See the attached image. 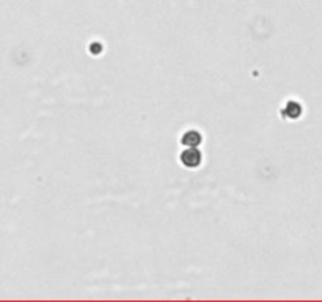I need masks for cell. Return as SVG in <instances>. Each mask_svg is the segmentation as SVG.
Here are the masks:
<instances>
[{"label": "cell", "instance_id": "6da1fadb", "mask_svg": "<svg viewBox=\"0 0 322 302\" xmlns=\"http://www.w3.org/2000/svg\"><path fill=\"white\" fill-rule=\"evenodd\" d=\"M181 159H183V162L186 164V165H189V167H195V165H198L200 164V153L198 151H195V150H189V151H186V153L181 156Z\"/></svg>", "mask_w": 322, "mask_h": 302}, {"label": "cell", "instance_id": "7a4b0ae2", "mask_svg": "<svg viewBox=\"0 0 322 302\" xmlns=\"http://www.w3.org/2000/svg\"><path fill=\"white\" fill-rule=\"evenodd\" d=\"M183 144H186V145H198L200 144V134L194 133V131H190V133H187L184 136Z\"/></svg>", "mask_w": 322, "mask_h": 302}]
</instances>
